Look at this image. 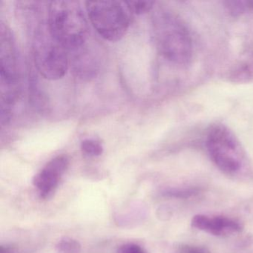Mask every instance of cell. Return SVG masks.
I'll use <instances>...</instances> for the list:
<instances>
[{
	"instance_id": "6da1fadb",
	"label": "cell",
	"mask_w": 253,
	"mask_h": 253,
	"mask_svg": "<svg viewBox=\"0 0 253 253\" xmlns=\"http://www.w3.org/2000/svg\"><path fill=\"white\" fill-rule=\"evenodd\" d=\"M47 26L53 38L69 52L85 45L89 35L88 21L76 1L50 2Z\"/></svg>"
},
{
	"instance_id": "7a4b0ae2",
	"label": "cell",
	"mask_w": 253,
	"mask_h": 253,
	"mask_svg": "<svg viewBox=\"0 0 253 253\" xmlns=\"http://www.w3.org/2000/svg\"><path fill=\"white\" fill-rule=\"evenodd\" d=\"M153 28L155 43L163 57L181 66L190 63L193 43L182 20L169 11H158L154 17Z\"/></svg>"
},
{
	"instance_id": "3957f363",
	"label": "cell",
	"mask_w": 253,
	"mask_h": 253,
	"mask_svg": "<svg viewBox=\"0 0 253 253\" xmlns=\"http://www.w3.org/2000/svg\"><path fill=\"white\" fill-rule=\"evenodd\" d=\"M207 152L214 165L229 175L238 174L246 164V155L238 137L223 124L210 127L206 137Z\"/></svg>"
},
{
	"instance_id": "277c9868",
	"label": "cell",
	"mask_w": 253,
	"mask_h": 253,
	"mask_svg": "<svg viewBox=\"0 0 253 253\" xmlns=\"http://www.w3.org/2000/svg\"><path fill=\"white\" fill-rule=\"evenodd\" d=\"M32 49L35 66L45 79L57 81L64 77L69 69V51L53 38L44 23L35 31Z\"/></svg>"
},
{
	"instance_id": "5b68a950",
	"label": "cell",
	"mask_w": 253,
	"mask_h": 253,
	"mask_svg": "<svg viewBox=\"0 0 253 253\" xmlns=\"http://www.w3.org/2000/svg\"><path fill=\"white\" fill-rule=\"evenodd\" d=\"M86 10L91 24L103 39L116 42L128 31L132 12L126 1H88Z\"/></svg>"
},
{
	"instance_id": "8992f818",
	"label": "cell",
	"mask_w": 253,
	"mask_h": 253,
	"mask_svg": "<svg viewBox=\"0 0 253 253\" xmlns=\"http://www.w3.org/2000/svg\"><path fill=\"white\" fill-rule=\"evenodd\" d=\"M0 68L1 112L11 115L20 93V81L12 34L3 23L0 28Z\"/></svg>"
},
{
	"instance_id": "52a82bcc",
	"label": "cell",
	"mask_w": 253,
	"mask_h": 253,
	"mask_svg": "<svg viewBox=\"0 0 253 253\" xmlns=\"http://www.w3.org/2000/svg\"><path fill=\"white\" fill-rule=\"evenodd\" d=\"M69 166V158L66 155L55 157L33 178V184L39 190L41 196L49 198L59 184L60 177Z\"/></svg>"
},
{
	"instance_id": "ba28073f",
	"label": "cell",
	"mask_w": 253,
	"mask_h": 253,
	"mask_svg": "<svg viewBox=\"0 0 253 253\" xmlns=\"http://www.w3.org/2000/svg\"><path fill=\"white\" fill-rule=\"evenodd\" d=\"M192 227L215 236H227L243 230L241 222L226 216L196 214L191 220Z\"/></svg>"
},
{
	"instance_id": "9c48e42d",
	"label": "cell",
	"mask_w": 253,
	"mask_h": 253,
	"mask_svg": "<svg viewBox=\"0 0 253 253\" xmlns=\"http://www.w3.org/2000/svg\"><path fill=\"white\" fill-rule=\"evenodd\" d=\"M70 52L74 54L71 60V64L77 76L82 79H90L96 76L98 71L97 59L91 51L87 49L85 44L78 49Z\"/></svg>"
},
{
	"instance_id": "30bf717a",
	"label": "cell",
	"mask_w": 253,
	"mask_h": 253,
	"mask_svg": "<svg viewBox=\"0 0 253 253\" xmlns=\"http://www.w3.org/2000/svg\"><path fill=\"white\" fill-rule=\"evenodd\" d=\"M229 80L236 84H246L253 81V55L231 71Z\"/></svg>"
},
{
	"instance_id": "8fae6325",
	"label": "cell",
	"mask_w": 253,
	"mask_h": 253,
	"mask_svg": "<svg viewBox=\"0 0 253 253\" xmlns=\"http://www.w3.org/2000/svg\"><path fill=\"white\" fill-rule=\"evenodd\" d=\"M224 4L228 12L233 17L253 14V0H232Z\"/></svg>"
},
{
	"instance_id": "7c38bea8",
	"label": "cell",
	"mask_w": 253,
	"mask_h": 253,
	"mask_svg": "<svg viewBox=\"0 0 253 253\" xmlns=\"http://www.w3.org/2000/svg\"><path fill=\"white\" fill-rule=\"evenodd\" d=\"M201 192V189L194 186L188 187L169 188L163 191L164 197L176 199H188L197 196Z\"/></svg>"
},
{
	"instance_id": "4fadbf2b",
	"label": "cell",
	"mask_w": 253,
	"mask_h": 253,
	"mask_svg": "<svg viewBox=\"0 0 253 253\" xmlns=\"http://www.w3.org/2000/svg\"><path fill=\"white\" fill-rule=\"evenodd\" d=\"M56 250L58 253H81V245L77 240L64 237L57 243Z\"/></svg>"
},
{
	"instance_id": "5bb4252c",
	"label": "cell",
	"mask_w": 253,
	"mask_h": 253,
	"mask_svg": "<svg viewBox=\"0 0 253 253\" xmlns=\"http://www.w3.org/2000/svg\"><path fill=\"white\" fill-rule=\"evenodd\" d=\"M81 150L87 156L97 157L103 153V147L98 140L85 139L81 143Z\"/></svg>"
},
{
	"instance_id": "9a60e30c",
	"label": "cell",
	"mask_w": 253,
	"mask_h": 253,
	"mask_svg": "<svg viewBox=\"0 0 253 253\" xmlns=\"http://www.w3.org/2000/svg\"><path fill=\"white\" fill-rule=\"evenodd\" d=\"M131 12L136 14H143L149 12L153 8L154 1H126Z\"/></svg>"
},
{
	"instance_id": "2e32d148",
	"label": "cell",
	"mask_w": 253,
	"mask_h": 253,
	"mask_svg": "<svg viewBox=\"0 0 253 253\" xmlns=\"http://www.w3.org/2000/svg\"><path fill=\"white\" fill-rule=\"evenodd\" d=\"M177 253H211L205 247L183 244L179 247Z\"/></svg>"
},
{
	"instance_id": "e0dca14e",
	"label": "cell",
	"mask_w": 253,
	"mask_h": 253,
	"mask_svg": "<svg viewBox=\"0 0 253 253\" xmlns=\"http://www.w3.org/2000/svg\"><path fill=\"white\" fill-rule=\"evenodd\" d=\"M117 253H146L143 248L135 244H126L118 249Z\"/></svg>"
},
{
	"instance_id": "ac0fdd59",
	"label": "cell",
	"mask_w": 253,
	"mask_h": 253,
	"mask_svg": "<svg viewBox=\"0 0 253 253\" xmlns=\"http://www.w3.org/2000/svg\"><path fill=\"white\" fill-rule=\"evenodd\" d=\"M0 253H14V249L8 246H1Z\"/></svg>"
}]
</instances>
